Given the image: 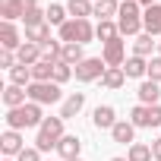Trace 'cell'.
I'll return each instance as SVG.
<instances>
[{"mask_svg": "<svg viewBox=\"0 0 161 161\" xmlns=\"http://www.w3.org/2000/svg\"><path fill=\"white\" fill-rule=\"evenodd\" d=\"M10 82L13 86H19V89H29L35 79H32V66H25V63H16L13 69H10Z\"/></svg>", "mask_w": 161, "mask_h": 161, "instance_id": "cell-20", "label": "cell"}, {"mask_svg": "<svg viewBox=\"0 0 161 161\" xmlns=\"http://www.w3.org/2000/svg\"><path fill=\"white\" fill-rule=\"evenodd\" d=\"M111 161H126V158H111Z\"/></svg>", "mask_w": 161, "mask_h": 161, "instance_id": "cell-39", "label": "cell"}, {"mask_svg": "<svg viewBox=\"0 0 161 161\" xmlns=\"http://www.w3.org/2000/svg\"><path fill=\"white\" fill-rule=\"evenodd\" d=\"M130 123L133 126H161V104H136L130 111Z\"/></svg>", "mask_w": 161, "mask_h": 161, "instance_id": "cell-5", "label": "cell"}, {"mask_svg": "<svg viewBox=\"0 0 161 161\" xmlns=\"http://www.w3.org/2000/svg\"><path fill=\"white\" fill-rule=\"evenodd\" d=\"M79 152H82V139H79V136H63V139H60V145H57V155H60L63 161L79 158Z\"/></svg>", "mask_w": 161, "mask_h": 161, "instance_id": "cell-13", "label": "cell"}, {"mask_svg": "<svg viewBox=\"0 0 161 161\" xmlns=\"http://www.w3.org/2000/svg\"><path fill=\"white\" fill-rule=\"evenodd\" d=\"M0 44H3V51H19L22 41H19V32L13 22H3L0 25Z\"/></svg>", "mask_w": 161, "mask_h": 161, "instance_id": "cell-14", "label": "cell"}, {"mask_svg": "<svg viewBox=\"0 0 161 161\" xmlns=\"http://www.w3.org/2000/svg\"><path fill=\"white\" fill-rule=\"evenodd\" d=\"M152 158H155V161H161V139H155V142H152Z\"/></svg>", "mask_w": 161, "mask_h": 161, "instance_id": "cell-37", "label": "cell"}, {"mask_svg": "<svg viewBox=\"0 0 161 161\" xmlns=\"http://www.w3.org/2000/svg\"><path fill=\"white\" fill-rule=\"evenodd\" d=\"M117 29H120V35H139V29H142V13H139V3H136V0H123V3H120Z\"/></svg>", "mask_w": 161, "mask_h": 161, "instance_id": "cell-4", "label": "cell"}, {"mask_svg": "<svg viewBox=\"0 0 161 161\" xmlns=\"http://www.w3.org/2000/svg\"><path fill=\"white\" fill-rule=\"evenodd\" d=\"M22 22H25V29H35V25H44V22H47V16L35 7V10H29V13L22 16Z\"/></svg>", "mask_w": 161, "mask_h": 161, "instance_id": "cell-32", "label": "cell"}, {"mask_svg": "<svg viewBox=\"0 0 161 161\" xmlns=\"http://www.w3.org/2000/svg\"><path fill=\"white\" fill-rule=\"evenodd\" d=\"M16 161H41V152H38V148H22V152L16 155Z\"/></svg>", "mask_w": 161, "mask_h": 161, "instance_id": "cell-36", "label": "cell"}, {"mask_svg": "<svg viewBox=\"0 0 161 161\" xmlns=\"http://www.w3.org/2000/svg\"><path fill=\"white\" fill-rule=\"evenodd\" d=\"M63 117L57 114V117H44V123L38 126V136H35V148L38 152H51V148H57L60 145V139H63Z\"/></svg>", "mask_w": 161, "mask_h": 161, "instance_id": "cell-1", "label": "cell"}, {"mask_svg": "<svg viewBox=\"0 0 161 161\" xmlns=\"http://www.w3.org/2000/svg\"><path fill=\"white\" fill-rule=\"evenodd\" d=\"M25 41H35V44H47L51 41V25L44 22V25H35V29H25Z\"/></svg>", "mask_w": 161, "mask_h": 161, "instance_id": "cell-28", "label": "cell"}, {"mask_svg": "<svg viewBox=\"0 0 161 161\" xmlns=\"http://www.w3.org/2000/svg\"><path fill=\"white\" fill-rule=\"evenodd\" d=\"M44 16H47V25H63V22H69L66 19V7H60V3H51L47 10H44Z\"/></svg>", "mask_w": 161, "mask_h": 161, "instance_id": "cell-29", "label": "cell"}, {"mask_svg": "<svg viewBox=\"0 0 161 161\" xmlns=\"http://www.w3.org/2000/svg\"><path fill=\"white\" fill-rule=\"evenodd\" d=\"M73 161H82V158H73Z\"/></svg>", "mask_w": 161, "mask_h": 161, "instance_id": "cell-40", "label": "cell"}, {"mask_svg": "<svg viewBox=\"0 0 161 161\" xmlns=\"http://www.w3.org/2000/svg\"><path fill=\"white\" fill-rule=\"evenodd\" d=\"M142 29L155 38V35H161V3H155V7H145L142 10Z\"/></svg>", "mask_w": 161, "mask_h": 161, "instance_id": "cell-10", "label": "cell"}, {"mask_svg": "<svg viewBox=\"0 0 161 161\" xmlns=\"http://www.w3.org/2000/svg\"><path fill=\"white\" fill-rule=\"evenodd\" d=\"M158 57H161V41H158Z\"/></svg>", "mask_w": 161, "mask_h": 161, "instance_id": "cell-38", "label": "cell"}, {"mask_svg": "<svg viewBox=\"0 0 161 161\" xmlns=\"http://www.w3.org/2000/svg\"><path fill=\"white\" fill-rule=\"evenodd\" d=\"M63 63H69L73 69L79 66V63H82L86 60V54H82V44H63V57H60Z\"/></svg>", "mask_w": 161, "mask_h": 161, "instance_id": "cell-26", "label": "cell"}, {"mask_svg": "<svg viewBox=\"0 0 161 161\" xmlns=\"http://www.w3.org/2000/svg\"><path fill=\"white\" fill-rule=\"evenodd\" d=\"M104 73H108V63L101 57H86L82 63L73 69V76L79 79V82H95V79H101Z\"/></svg>", "mask_w": 161, "mask_h": 161, "instance_id": "cell-6", "label": "cell"}, {"mask_svg": "<svg viewBox=\"0 0 161 161\" xmlns=\"http://www.w3.org/2000/svg\"><path fill=\"white\" fill-rule=\"evenodd\" d=\"M95 38V25L89 19H69L60 25V41L63 44H89Z\"/></svg>", "mask_w": 161, "mask_h": 161, "instance_id": "cell-3", "label": "cell"}, {"mask_svg": "<svg viewBox=\"0 0 161 161\" xmlns=\"http://www.w3.org/2000/svg\"><path fill=\"white\" fill-rule=\"evenodd\" d=\"M19 60H16V51H0V66L3 69H13Z\"/></svg>", "mask_w": 161, "mask_h": 161, "instance_id": "cell-35", "label": "cell"}, {"mask_svg": "<svg viewBox=\"0 0 161 161\" xmlns=\"http://www.w3.org/2000/svg\"><path fill=\"white\" fill-rule=\"evenodd\" d=\"M66 13L73 19H89V16H95V3H92V0H69Z\"/></svg>", "mask_w": 161, "mask_h": 161, "instance_id": "cell-18", "label": "cell"}, {"mask_svg": "<svg viewBox=\"0 0 161 161\" xmlns=\"http://www.w3.org/2000/svg\"><path fill=\"white\" fill-rule=\"evenodd\" d=\"M82 108H86V95H82V92H73V95L63 101V108H60V117H63V120H73V117H76L79 111H82Z\"/></svg>", "mask_w": 161, "mask_h": 161, "instance_id": "cell-15", "label": "cell"}, {"mask_svg": "<svg viewBox=\"0 0 161 161\" xmlns=\"http://www.w3.org/2000/svg\"><path fill=\"white\" fill-rule=\"evenodd\" d=\"M3 161H13V158H3Z\"/></svg>", "mask_w": 161, "mask_h": 161, "instance_id": "cell-41", "label": "cell"}, {"mask_svg": "<svg viewBox=\"0 0 161 161\" xmlns=\"http://www.w3.org/2000/svg\"><path fill=\"white\" fill-rule=\"evenodd\" d=\"M0 148H3V155L7 158H13V155H19L25 145H22V136H19V130H7L3 136H0Z\"/></svg>", "mask_w": 161, "mask_h": 161, "instance_id": "cell-12", "label": "cell"}, {"mask_svg": "<svg viewBox=\"0 0 161 161\" xmlns=\"http://www.w3.org/2000/svg\"><path fill=\"white\" fill-rule=\"evenodd\" d=\"M25 98H29V92H25V89H19V86H13V82L3 89V104H7V111L22 108V104H25Z\"/></svg>", "mask_w": 161, "mask_h": 161, "instance_id": "cell-16", "label": "cell"}, {"mask_svg": "<svg viewBox=\"0 0 161 161\" xmlns=\"http://www.w3.org/2000/svg\"><path fill=\"white\" fill-rule=\"evenodd\" d=\"M92 123H95L98 130H114V123H117V111H114L111 104H98L95 114H92Z\"/></svg>", "mask_w": 161, "mask_h": 161, "instance_id": "cell-11", "label": "cell"}, {"mask_svg": "<svg viewBox=\"0 0 161 161\" xmlns=\"http://www.w3.org/2000/svg\"><path fill=\"white\" fill-rule=\"evenodd\" d=\"M0 16H3V22H16L25 16V7L19 3V0H3V7H0Z\"/></svg>", "mask_w": 161, "mask_h": 161, "instance_id": "cell-23", "label": "cell"}, {"mask_svg": "<svg viewBox=\"0 0 161 161\" xmlns=\"http://www.w3.org/2000/svg\"><path fill=\"white\" fill-rule=\"evenodd\" d=\"M111 136H114V142H120V145H133V139H136V126L130 123V120H117L114 123V130H111Z\"/></svg>", "mask_w": 161, "mask_h": 161, "instance_id": "cell-17", "label": "cell"}, {"mask_svg": "<svg viewBox=\"0 0 161 161\" xmlns=\"http://www.w3.org/2000/svg\"><path fill=\"white\" fill-rule=\"evenodd\" d=\"M95 38H101L104 44H108V41H114V38H120L117 22H114V19H101V22L95 25Z\"/></svg>", "mask_w": 161, "mask_h": 161, "instance_id": "cell-22", "label": "cell"}, {"mask_svg": "<svg viewBox=\"0 0 161 161\" xmlns=\"http://www.w3.org/2000/svg\"><path fill=\"white\" fill-rule=\"evenodd\" d=\"M123 73H126V79H142V76L148 73V60H145V57H136V54H133V57H130V60L123 63Z\"/></svg>", "mask_w": 161, "mask_h": 161, "instance_id": "cell-19", "label": "cell"}, {"mask_svg": "<svg viewBox=\"0 0 161 161\" xmlns=\"http://www.w3.org/2000/svg\"><path fill=\"white\" fill-rule=\"evenodd\" d=\"M44 123V114H41V104L29 101L22 108H13L7 111V126L10 130H22V126H41Z\"/></svg>", "mask_w": 161, "mask_h": 161, "instance_id": "cell-2", "label": "cell"}, {"mask_svg": "<svg viewBox=\"0 0 161 161\" xmlns=\"http://www.w3.org/2000/svg\"><path fill=\"white\" fill-rule=\"evenodd\" d=\"M69 76H73V66H69V63H63V60H57V63H54V82L60 86V82H66Z\"/></svg>", "mask_w": 161, "mask_h": 161, "instance_id": "cell-33", "label": "cell"}, {"mask_svg": "<svg viewBox=\"0 0 161 161\" xmlns=\"http://www.w3.org/2000/svg\"><path fill=\"white\" fill-rule=\"evenodd\" d=\"M120 13V0H95V16L98 19H114Z\"/></svg>", "mask_w": 161, "mask_h": 161, "instance_id": "cell-25", "label": "cell"}, {"mask_svg": "<svg viewBox=\"0 0 161 161\" xmlns=\"http://www.w3.org/2000/svg\"><path fill=\"white\" fill-rule=\"evenodd\" d=\"M158 98H161V89H158V82L145 79V82L139 86V101H142V104H158Z\"/></svg>", "mask_w": 161, "mask_h": 161, "instance_id": "cell-24", "label": "cell"}, {"mask_svg": "<svg viewBox=\"0 0 161 161\" xmlns=\"http://www.w3.org/2000/svg\"><path fill=\"white\" fill-rule=\"evenodd\" d=\"M101 60H104L108 66H123V63H126V41H123V35L104 44V51H101Z\"/></svg>", "mask_w": 161, "mask_h": 161, "instance_id": "cell-8", "label": "cell"}, {"mask_svg": "<svg viewBox=\"0 0 161 161\" xmlns=\"http://www.w3.org/2000/svg\"><path fill=\"white\" fill-rule=\"evenodd\" d=\"M25 92H29V101H35V104H54V101H60V86L57 82H32Z\"/></svg>", "mask_w": 161, "mask_h": 161, "instance_id": "cell-7", "label": "cell"}, {"mask_svg": "<svg viewBox=\"0 0 161 161\" xmlns=\"http://www.w3.org/2000/svg\"><path fill=\"white\" fill-rule=\"evenodd\" d=\"M16 60L25 63V66H35L38 60H44V47L35 44V41H22V47L16 51Z\"/></svg>", "mask_w": 161, "mask_h": 161, "instance_id": "cell-9", "label": "cell"}, {"mask_svg": "<svg viewBox=\"0 0 161 161\" xmlns=\"http://www.w3.org/2000/svg\"><path fill=\"white\" fill-rule=\"evenodd\" d=\"M123 82H126L123 66H108V73L101 76V86H104V89H111V92H114V89H120Z\"/></svg>", "mask_w": 161, "mask_h": 161, "instance_id": "cell-21", "label": "cell"}, {"mask_svg": "<svg viewBox=\"0 0 161 161\" xmlns=\"http://www.w3.org/2000/svg\"><path fill=\"white\" fill-rule=\"evenodd\" d=\"M126 161H152V145L133 142V145H130V155H126Z\"/></svg>", "mask_w": 161, "mask_h": 161, "instance_id": "cell-31", "label": "cell"}, {"mask_svg": "<svg viewBox=\"0 0 161 161\" xmlns=\"http://www.w3.org/2000/svg\"><path fill=\"white\" fill-rule=\"evenodd\" d=\"M152 82H161V57H152L148 60V73H145Z\"/></svg>", "mask_w": 161, "mask_h": 161, "instance_id": "cell-34", "label": "cell"}, {"mask_svg": "<svg viewBox=\"0 0 161 161\" xmlns=\"http://www.w3.org/2000/svg\"><path fill=\"white\" fill-rule=\"evenodd\" d=\"M152 47H155V41H152V35H148V32L136 35V41H133V54H136V57H148V54H152Z\"/></svg>", "mask_w": 161, "mask_h": 161, "instance_id": "cell-30", "label": "cell"}, {"mask_svg": "<svg viewBox=\"0 0 161 161\" xmlns=\"http://www.w3.org/2000/svg\"><path fill=\"white\" fill-rule=\"evenodd\" d=\"M120 3H123V0H120Z\"/></svg>", "mask_w": 161, "mask_h": 161, "instance_id": "cell-42", "label": "cell"}, {"mask_svg": "<svg viewBox=\"0 0 161 161\" xmlns=\"http://www.w3.org/2000/svg\"><path fill=\"white\" fill-rule=\"evenodd\" d=\"M32 79H35V82H54V63L38 60V63L32 66Z\"/></svg>", "mask_w": 161, "mask_h": 161, "instance_id": "cell-27", "label": "cell"}]
</instances>
